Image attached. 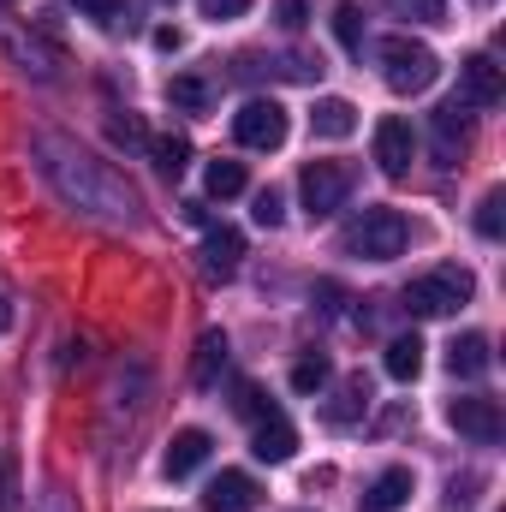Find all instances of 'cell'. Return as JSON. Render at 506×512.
Wrapping results in <instances>:
<instances>
[{
  "mask_svg": "<svg viewBox=\"0 0 506 512\" xmlns=\"http://www.w3.org/2000/svg\"><path fill=\"white\" fill-rule=\"evenodd\" d=\"M167 102H173V108H185V114H203V108H209V84H203V78H191V72H179V78L167 84Z\"/></svg>",
  "mask_w": 506,
  "mask_h": 512,
  "instance_id": "cell-21",
  "label": "cell"
},
{
  "mask_svg": "<svg viewBox=\"0 0 506 512\" xmlns=\"http://www.w3.org/2000/svg\"><path fill=\"white\" fill-rule=\"evenodd\" d=\"M203 185H209V197H239L245 191V161H209Z\"/></svg>",
  "mask_w": 506,
  "mask_h": 512,
  "instance_id": "cell-23",
  "label": "cell"
},
{
  "mask_svg": "<svg viewBox=\"0 0 506 512\" xmlns=\"http://www.w3.org/2000/svg\"><path fill=\"white\" fill-rule=\"evenodd\" d=\"M239 256H245V233L239 227H209L203 233V274L209 280H227L239 268Z\"/></svg>",
  "mask_w": 506,
  "mask_h": 512,
  "instance_id": "cell-13",
  "label": "cell"
},
{
  "mask_svg": "<svg viewBox=\"0 0 506 512\" xmlns=\"http://www.w3.org/2000/svg\"><path fill=\"white\" fill-rule=\"evenodd\" d=\"M155 48H161V54H179V48H185V30L161 24V30H155Z\"/></svg>",
  "mask_w": 506,
  "mask_h": 512,
  "instance_id": "cell-36",
  "label": "cell"
},
{
  "mask_svg": "<svg viewBox=\"0 0 506 512\" xmlns=\"http://www.w3.org/2000/svg\"><path fill=\"white\" fill-rule=\"evenodd\" d=\"M274 12H280V24H286V30H304V24H310V6H304V0H280Z\"/></svg>",
  "mask_w": 506,
  "mask_h": 512,
  "instance_id": "cell-33",
  "label": "cell"
},
{
  "mask_svg": "<svg viewBox=\"0 0 506 512\" xmlns=\"http://www.w3.org/2000/svg\"><path fill=\"white\" fill-rule=\"evenodd\" d=\"M322 387H328V358L310 352V358L292 364V393H322Z\"/></svg>",
  "mask_w": 506,
  "mask_h": 512,
  "instance_id": "cell-25",
  "label": "cell"
},
{
  "mask_svg": "<svg viewBox=\"0 0 506 512\" xmlns=\"http://www.w3.org/2000/svg\"><path fill=\"white\" fill-rule=\"evenodd\" d=\"M405 245H411V221L399 209H364L346 227V251L364 262H393V256H405Z\"/></svg>",
  "mask_w": 506,
  "mask_h": 512,
  "instance_id": "cell-3",
  "label": "cell"
},
{
  "mask_svg": "<svg viewBox=\"0 0 506 512\" xmlns=\"http://www.w3.org/2000/svg\"><path fill=\"white\" fill-rule=\"evenodd\" d=\"M0 512H18V477H12V465L0 471Z\"/></svg>",
  "mask_w": 506,
  "mask_h": 512,
  "instance_id": "cell-34",
  "label": "cell"
},
{
  "mask_svg": "<svg viewBox=\"0 0 506 512\" xmlns=\"http://www.w3.org/2000/svg\"><path fill=\"white\" fill-rule=\"evenodd\" d=\"M203 6V18H215V24H227V18H245L251 12V0H197Z\"/></svg>",
  "mask_w": 506,
  "mask_h": 512,
  "instance_id": "cell-31",
  "label": "cell"
},
{
  "mask_svg": "<svg viewBox=\"0 0 506 512\" xmlns=\"http://www.w3.org/2000/svg\"><path fill=\"white\" fill-rule=\"evenodd\" d=\"M459 90H465V102H471V108H501L506 78H501V66H495L489 54H471V60L459 66Z\"/></svg>",
  "mask_w": 506,
  "mask_h": 512,
  "instance_id": "cell-10",
  "label": "cell"
},
{
  "mask_svg": "<svg viewBox=\"0 0 506 512\" xmlns=\"http://www.w3.org/2000/svg\"><path fill=\"white\" fill-rule=\"evenodd\" d=\"M66 6H78V18H96V24H114L126 0H66Z\"/></svg>",
  "mask_w": 506,
  "mask_h": 512,
  "instance_id": "cell-29",
  "label": "cell"
},
{
  "mask_svg": "<svg viewBox=\"0 0 506 512\" xmlns=\"http://www.w3.org/2000/svg\"><path fill=\"white\" fill-rule=\"evenodd\" d=\"M483 6H489V0H483Z\"/></svg>",
  "mask_w": 506,
  "mask_h": 512,
  "instance_id": "cell-39",
  "label": "cell"
},
{
  "mask_svg": "<svg viewBox=\"0 0 506 512\" xmlns=\"http://www.w3.org/2000/svg\"><path fill=\"white\" fill-rule=\"evenodd\" d=\"M381 78L399 90V96H423L435 78H441V54L429 42H411V36H381L376 42Z\"/></svg>",
  "mask_w": 506,
  "mask_h": 512,
  "instance_id": "cell-2",
  "label": "cell"
},
{
  "mask_svg": "<svg viewBox=\"0 0 506 512\" xmlns=\"http://www.w3.org/2000/svg\"><path fill=\"white\" fill-rule=\"evenodd\" d=\"M36 155H42L48 185H54L66 203H78L84 215H102V221H114V227L137 221V191H131L120 173H108L102 161H90L84 149H72V143H60V137H42Z\"/></svg>",
  "mask_w": 506,
  "mask_h": 512,
  "instance_id": "cell-1",
  "label": "cell"
},
{
  "mask_svg": "<svg viewBox=\"0 0 506 512\" xmlns=\"http://www.w3.org/2000/svg\"><path fill=\"white\" fill-rule=\"evenodd\" d=\"M298 191H304L310 221H328V215L346 209V197H352V167H346V161H310V167L298 173Z\"/></svg>",
  "mask_w": 506,
  "mask_h": 512,
  "instance_id": "cell-5",
  "label": "cell"
},
{
  "mask_svg": "<svg viewBox=\"0 0 506 512\" xmlns=\"http://www.w3.org/2000/svg\"><path fill=\"white\" fill-rule=\"evenodd\" d=\"M209 447H215V441H209V429H179V435L167 441V453H161V471L179 483V477H191V471L209 459Z\"/></svg>",
  "mask_w": 506,
  "mask_h": 512,
  "instance_id": "cell-12",
  "label": "cell"
},
{
  "mask_svg": "<svg viewBox=\"0 0 506 512\" xmlns=\"http://www.w3.org/2000/svg\"><path fill=\"white\" fill-rule=\"evenodd\" d=\"M0 328H12V310H6V298H0Z\"/></svg>",
  "mask_w": 506,
  "mask_h": 512,
  "instance_id": "cell-38",
  "label": "cell"
},
{
  "mask_svg": "<svg viewBox=\"0 0 506 512\" xmlns=\"http://www.w3.org/2000/svg\"><path fill=\"white\" fill-rule=\"evenodd\" d=\"M221 370H227V334H221V328H209V334L197 340L191 382H197V387H215V382H221Z\"/></svg>",
  "mask_w": 506,
  "mask_h": 512,
  "instance_id": "cell-18",
  "label": "cell"
},
{
  "mask_svg": "<svg viewBox=\"0 0 506 512\" xmlns=\"http://www.w3.org/2000/svg\"><path fill=\"white\" fill-rule=\"evenodd\" d=\"M381 364H387V376H393V382H417V370H423V340H417V334H399V340L387 346V358H381Z\"/></svg>",
  "mask_w": 506,
  "mask_h": 512,
  "instance_id": "cell-19",
  "label": "cell"
},
{
  "mask_svg": "<svg viewBox=\"0 0 506 512\" xmlns=\"http://www.w3.org/2000/svg\"><path fill=\"white\" fill-rule=\"evenodd\" d=\"M471 292H477L471 268L447 262V268H435V274H423V280L405 286V310H411V316H453V310L471 304Z\"/></svg>",
  "mask_w": 506,
  "mask_h": 512,
  "instance_id": "cell-4",
  "label": "cell"
},
{
  "mask_svg": "<svg viewBox=\"0 0 506 512\" xmlns=\"http://www.w3.org/2000/svg\"><path fill=\"white\" fill-rule=\"evenodd\" d=\"M364 405H370V382L352 376V382L340 387V399L328 405V423H352V417H364Z\"/></svg>",
  "mask_w": 506,
  "mask_h": 512,
  "instance_id": "cell-20",
  "label": "cell"
},
{
  "mask_svg": "<svg viewBox=\"0 0 506 512\" xmlns=\"http://www.w3.org/2000/svg\"><path fill=\"white\" fill-rule=\"evenodd\" d=\"M310 131L340 143V137H352V131H358V108H352L346 96H322V102H316V114H310Z\"/></svg>",
  "mask_w": 506,
  "mask_h": 512,
  "instance_id": "cell-17",
  "label": "cell"
},
{
  "mask_svg": "<svg viewBox=\"0 0 506 512\" xmlns=\"http://www.w3.org/2000/svg\"><path fill=\"white\" fill-rule=\"evenodd\" d=\"M465 143H471V120H465L459 102H447V108L435 114V161H441V167H459Z\"/></svg>",
  "mask_w": 506,
  "mask_h": 512,
  "instance_id": "cell-14",
  "label": "cell"
},
{
  "mask_svg": "<svg viewBox=\"0 0 506 512\" xmlns=\"http://www.w3.org/2000/svg\"><path fill=\"white\" fill-rule=\"evenodd\" d=\"M334 36H340V48H352V54L364 48V12H358L352 0H340V6H334Z\"/></svg>",
  "mask_w": 506,
  "mask_h": 512,
  "instance_id": "cell-24",
  "label": "cell"
},
{
  "mask_svg": "<svg viewBox=\"0 0 506 512\" xmlns=\"http://www.w3.org/2000/svg\"><path fill=\"white\" fill-rule=\"evenodd\" d=\"M108 131H114V143H149V137H143V126H137L131 114H126V120H114Z\"/></svg>",
  "mask_w": 506,
  "mask_h": 512,
  "instance_id": "cell-35",
  "label": "cell"
},
{
  "mask_svg": "<svg viewBox=\"0 0 506 512\" xmlns=\"http://www.w3.org/2000/svg\"><path fill=\"white\" fill-rule=\"evenodd\" d=\"M506 197L501 191H489V197H483V203H477V233H483V239H501L506 233Z\"/></svg>",
  "mask_w": 506,
  "mask_h": 512,
  "instance_id": "cell-26",
  "label": "cell"
},
{
  "mask_svg": "<svg viewBox=\"0 0 506 512\" xmlns=\"http://www.w3.org/2000/svg\"><path fill=\"white\" fill-rule=\"evenodd\" d=\"M399 18H411V24H441L447 18V0H387Z\"/></svg>",
  "mask_w": 506,
  "mask_h": 512,
  "instance_id": "cell-27",
  "label": "cell"
},
{
  "mask_svg": "<svg viewBox=\"0 0 506 512\" xmlns=\"http://www.w3.org/2000/svg\"><path fill=\"white\" fill-rule=\"evenodd\" d=\"M233 137L245 149H280L286 143V108L268 102V96H251L239 114H233Z\"/></svg>",
  "mask_w": 506,
  "mask_h": 512,
  "instance_id": "cell-6",
  "label": "cell"
},
{
  "mask_svg": "<svg viewBox=\"0 0 506 512\" xmlns=\"http://www.w3.org/2000/svg\"><path fill=\"white\" fill-rule=\"evenodd\" d=\"M233 405H239V411H245V417H251V423H262V417H268V411H274V405H268V399H262V387H256V382H239V399H233Z\"/></svg>",
  "mask_w": 506,
  "mask_h": 512,
  "instance_id": "cell-28",
  "label": "cell"
},
{
  "mask_svg": "<svg viewBox=\"0 0 506 512\" xmlns=\"http://www.w3.org/2000/svg\"><path fill=\"white\" fill-rule=\"evenodd\" d=\"M417 495V483H411V471L405 465H393V471H381L376 483L364 489V512H399L405 501Z\"/></svg>",
  "mask_w": 506,
  "mask_h": 512,
  "instance_id": "cell-15",
  "label": "cell"
},
{
  "mask_svg": "<svg viewBox=\"0 0 506 512\" xmlns=\"http://www.w3.org/2000/svg\"><path fill=\"white\" fill-rule=\"evenodd\" d=\"M262 507V489H256L251 471H221L203 495V512H256Z\"/></svg>",
  "mask_w": 506,
  "mask_h": 512,
  "instance_id": "cell-9",
  "label": "cell"
},
{
  "mask_svg": "<svg viewBox=\"0 0 506 512\" xmlns=\"http://www.w3.org/2000/svg\"><path fill=\"white\" fill-rule=\"evenodd\" d=\"M453 429L465 435V441H477V447H489V441H501V405L495 399H483V393H471V399H453Z\"/></svg>",
  "mask_w": 506,
  "mask_h": 512,
  "instance_id": "cell-7",
  "label": "cell"
},
{
  "mask_svg": "<svg viewBox=\"0 0 506 512\" xmlns=\"http://www.w3.org/2000/svg\"><path fill=\"white\" fill-rule=\"evenodd\" d=\"M251 453L262 459V465H286V459L298 453V429H292L280 411H268V417L256 423V435H251Z\"/></svg>",
  "mask_w": 506,
  "mask_h": 512,
  "instance_id": "cell-11",
  "label": "cell"
},
{
  "mask_svg": "<svg viewBox=\"0 0 506 512\" xmlns=\"http://www.w3.org/2000/svg\"><path fill=\"white\" fill-rule=\"evenodd\" d=\"M489 364H495V352H489V340H483V334H459V340L447 346V370H453L459 382L489 376Z\"/></svg>",
  "mask_w": 506,
  "mask_h": 512,
  "instance_id": "cell-16",
  "label": "cell"
},
{
  "mask_svg": "<svg viewBox=\"0 0 506 512\" xmlns=\"http://www.w3.org/2000/svg\"><path fill=\"white\" fill-rule=\"evenodd\" d=\"M149 155H155V167H161L167 179H179L185 161H191V143H185V137H149Z\"/></svg>",
  "mask_w": 506,
  "mask_h": 512,
  "instance_id": "cell-22",
  "label": "cell"
},
{
  "mask_svg": "<svg viewBox=\"0 0 506 512\" xmlns=\"http://www.w3.org/2000/svg\"><path fill=\"white\" fill-rule=\"evenodd\" d=\"M280 72H286V78H304V84H310V78H322V60H304V54H286V60H280Z\"/></svg>",
  "mask_w": 506,
  "mask_h": 512,
  "instance_id": "cell-32",
  "label": "cell"
},
{
  "mask_svg": "<svg viewBox=\"0 0 506 512\" xmlns=\"http://www.w3.org/2000/svg\"><path fill=\"white\" fill-rule=\"evenodd\" d=\"M48 512H66V495H60V489H54V495H48Z\"/></svg>",
  "mask_w": 506,
  "mask_h": 512,
  "instance_id": "cell-37",
  "label": "cell"
},
{
  "mask_svg": "<svg viewBox=\"0 0 506 512\" xmlns=\"http://www.w3.org/2000/svg\"><path fill=\"white\" fill-rule=\"evenodd\" d=\"M251 215H256V227H280V221H286V203H280V191H262Z\"/></svg>",
  "mask_w": 506,
  "mask_h": 512,
  "instance_id": "cell-30",
  "label": "cell"
},
{
  "mask_svg": "<svg viewBox=\"0 0 506 512\" xmlns=\"http://www.w3.org/2000/svg\"><path fill=\"white\" fill-rule=\"evenodd\" d=\"M411 155H417V137H411V120H399V114H387L376 126V167L387 179H399L405 167H411Z\"/></svg>",
  "mask_w": 506,
  "mask_h": 512,
  "instance_id": "cell-8",
  "label": "cell"
}]
</instances>
